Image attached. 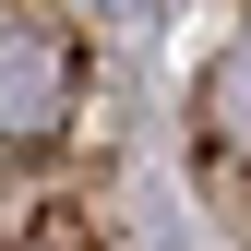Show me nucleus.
Listing matches in <instances>:
<instances>
[{"label":"nucleus","mask_w":251,"mask_h":251,"mask_svg":"<svg viewBox=\"0 0 251 251\" xmlns=\"http://www.w3.org/2000/svg\"><path fill=\"white\" fill-rule=\"evenodd\" d=\"M203 132L227 144V155H251V24L215 48V72H203Z\"/></svg>","instance_id":"nucleus-2"},{"label":"nucleus","mask_w":251,"mask_h":251,"mask_svg":"<svg viewBox=\"0 0 251 251\" xmlns=\"http://www.w3.org/2000/svg\"><path fill=\"white\" fill-rule=\"evenodd\" d=\"M72 84H84V48L60 24H0V144H36L72 120Z\"/></svg>","instance_id":"nucleus-1"}]
</instances>
